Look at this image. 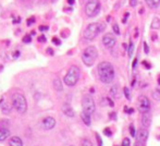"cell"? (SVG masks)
Masks as SVG:
<instances>
[{"label":"cell","instance_id":"24","mask_svg":"<svg viewBox=\"0 0 160 146\" xmlns=\"http://www.w3.org/2000/svg\"><path fill=\"white\" fill-rule=\"evenodd\" d=\"M82 146H93V143L90 142L88 139H83L82 140Z\"/></svg>","mask_w":160,"mask_h":146},{"label":"cell","instance_id":"26","mask_svg":"<svg viewBox=\"0 0 160 146\" xmlns=\"http://www.w3.org/2000/svg\"><path fill=\"white\" fill-rule=\"evenodd\" d=\"M123 91H124L125 97H126V98H128V100L131 99V93H130V89H128V87H124V89H123Z\"/></svg>","mask_w":160,"mask_h":146},{"label":"cell","instance_id":"38","mask_svg":"<svg viewBox=\"0 0 160 146\" xmlns=\"http://www.w3.org/2000/svg\"><path fill=\"white\" fill-rule=\"evenodd\" d=\"M130 4H131V7H135L137 4V0H130Z\"/></svg>","mask_w":160,"mask_h":146},{"label":"cell","instance_id":"43","mask_svg":"<svg viewBox=\"0 0 160 146\" xmlns=\"http://www.w3.org/2000/svg\"><path fill=\"white\" fill-rule=\"evenodd\" d=\"M136 64H137V59H134V62L132 64V67H133V68H136Z\"/></svg>","mask_w":160,"mask_h":146},{"label":"cell","instance_id":"8","mask_svg":"<svg viewBox=\"0 0 160 146\" xmlns=\"http://www.w3.org/2000/svg\"><path fill=\"white\" fill-rule=\"evenodd\" d=\"M137 107H138V110L141 112H146V111H150V101L149 99L146 96L142 95V96L138 97L137 99Z\"/></svg>","mask_w":160,"mask_h":146},{"label":"cell","instance_id":"13","mask_svg":"<svg viewBox=\"0 0 160 146\" xmlns=\"http://www.w3.org/2000/svg\"><path fill=\"white\" fill-rule=\"evenodd\" d=\"M147 139H148V130L147 129H141L136 135V140L137 141H141V142H147Z\"/></svg>","mask_w":160,"mask_h":146},{"label":"cell","instance_id":"34","mask_svg":"<svg viewBox=\"0 0 160 146\" xmlns=\"http://www.w3.org/2000/svg\"><path fill=\"white\" fill-rule=\"evenodd\" d=\"M97 137V142H98V146H103V141H101V137H100L98 134H96Z\"/></svg>","mask_w":160,"mask_h":146},{"label":"cell","instance_id":"42","mask_svg":"<svg viewBox=\"0 0 160 146\" xmlns=\"http://www.w3.org/2000/svg\"><path fill=\"white\" fill-rule=\"evenodd\" d=\"M142 63L144 64V65H145L146 69H150V64H148V63H147V62H146V61H143Z\"/></svg>","mask_w":160,"mask_h":146},{"label":"cell","instance_id":"9","mask_svg":"<svg viewBox=\"0 0 160 146\" xmlns=\"http://www.w3.org/2000/svg\"><path fill=\"white\" fill-rule=\"evenodd\" d=\"M117 43V39L114 37L113 34H110V33H107L105 34L103 37V44L107 48H113L114 45Z\"/></svg>","mask_w":160,"mask_h":146},{"label":"cell","instance_id":"19","mask_svg":"<svg viewBox=\"0 0 160 146\" xmlns=\"http://www.w3.org/2000/svg\"><path fill=\"white\" fill-rule=\"evenodd\" d=\"M147 6L153 9H156L160 6V0H145Z\"/></svg>","mask_w":160,"mask_h":146},{"label":"cell","instance_id":"25","mask_svg":"<svg viewBox=\"0 0 160 146\" xmlns=\"http://www.w3.org/2000/svg\"><path fill=\"white\" fill-rule=\"evenodd\" d=\"M112 29H113V32L116 33L117 35L120 34V29H119V25H118L117 23H114V24L112 25Z\"/></svg>","mask_w":160,"mask_h":146},{"label":"cell","instance_id":"21","mask_svg":"<svg viewBox=\"0 0 160 146\" xmlns=\"http://www.w3.org/2000/svg\"><path fill=\"white\" fill-rule=\"evenodd\" d=\"M150 27L153 29H158L160 27V20L157 17L153 19V22H151V25H150Z\"/></svg>","mask_w":160,"mask_h":146},{"label":"cell","instance_id":"47","mask_svg":"<svg viewBox=\"0 0 160 146\" xmlns=\"http://www.w3.org/2000/svg\"><path fill=\"white\" fill-rule=\"evenodd\" d=\"M158 83H159V85H160V78H158Z\"/></svg>","mask_w":160,"mask_h":146},{"label":"cell","instance_id":"31","mask_svg":"<svg viewBox=\"0 0 160 146\" xmlns=\"http://www.w3.org/2000/svg\"><path fill=\"white\" fill-rule=\"evenodd\" d=\"M124 110L128 114H133V112H134V109H133V108H128L126 106H124Z\"/></svg>","mask_w":160,"mask_h":146},{"label":"cell","instance_id":"45","mask_svg":"<svg viewBox=\"0 0 160 146\" xmlns=\"http://www.w3.org/2000/svg\"><path fill=\"white\" fill-rule=\"evenodd\" d=\"M74 1H75V0H68L69 4H74Z\"/></svg>","mask_w":160,"mask_h":146},{"label":"cell","instance_id":"39","mask_svg":"<svg viewBox=\"0 0 160 146\" xmlns=\"http://www.w3.org/2000/svg\"><path fill=\"white\" fill-rule=\"evenodd\" d=\"M128 15H130V13H128V12H126V13H125V17L123 18V20H122V22H123V24H124V23H126V20H128Z\"/></svg>","mask_w":160,"mask_h":146},{"label":"cell","instance_id":"3","mask_svg":"<svg viewBox=\"0 0 160 146\" xmlns=\"http://www.w3.org/2000/svg\"><path fill=\"white\" fill-rule=\"evenodd\" d=\"M12 106L19 114H25L27 110V101L23 94L15 93L12 96Z\"/></svg>","mask_w":160,"mask_h":146},{"label":"cell","instance_id":"36","mask_svg":"<svg viewBox=\"0 0 160 146\" xmlns=\"http://www.w3.org/2000/svg\"><path fill=\"white\" fill-rule=\"evenodd\" d=\"M34 22H35V19H34V18H29V20H27V25H29V26H31V25H32Z\"/></svg>","mask_w":160,"mask_h":146},{"label":"cell","instance_id":"35","mask_svg":"<svg viewBox=\"0 0 160 146\" xmlns=\"http://www.w3.org/2000/svg\"><path fill=\"white\" fill-rule=\"evenodd\" d=\"M38 42H40V43H45L46 42V37H45V35H42L38 37Z\"/></svg>","mask_w":160,"mask_h":146},{"label":"cell","instance_id":"41","mask_svg":"<svg viewBox=\"0 0 160 146\" xmlns=\"http://www.w3.org/2000/svg\"><path fill=\"white\" fill-rule=\"evenodd\" d=\"M107 101H108V103H109V106H111V107H113V106H114L113 101H112V100H111L110 98H109V97H108V98H107Z\"/></svg>","mask_w":160,"mask_h":146},{"label":"cell","instance_id":"18","mask_svg":"<svg viewBox=\"0 0 160 146\" xmlns=\"http://www.w3.org/2000/svg\"><path fill=\"white\" fill-rule=\"evenodd\" d=\"M53 87L57 91V92H61L62 89H63V86H62V82H61L60 78H55V81H53Z\"/></svg>","mask_w":160,"mask_h":146},{"label":"cell","instance_id":"11","mask_svg":"<svg viewBox=\"0 0 160 146\" xmlns=\"http://www.w3.org/2000/svg\"><path fill=\"white\" fill-rule=\"evenodd\" d=\"M42 125H43V128L45 130H51L56 125V120L52 117H46L42 122Z\"/></svg>","mask_w":160,"mask_h":146},{"label":"cell","instance_id":"28","mask_svg":"<svg viewBox=\"0 0 160 146\" xmlns=\"http://www.w3.org/2000/svg\"><path fill=\"white\" fill-rule=\"evenodd\" d=\"M121 146H131V142H130V140L128 137H125L123 140V142H122V145Z\"/></svg>","mask_w":160,"mask_h":146},{"label":"cell","instance_id":"20","mask_svg":"<svg viewBox=\"0 0 160 146\" xmlns=\"http://www.w3.org/2000/svg\"><path fill=\"white\" fill-rule=\"evenodd\" d=\"M120 93H119V87H118L117 85H114L111 87L110 89V95L111 97H113V98H119L120 97V95H119Z\"/></svg>","mask_w":160,"mask_h":146},{"label":"cell","instance_id":"2","mask_svg":"<svg viewBox=\"0 0 160 146\" xmlns=\"http://www.w3.org/2000/svg\"><path fill=\"white\" fill-rule=\"evenodd\" d=\"M106 25L103 23H90L84 31V38L87 40H93L97 37V35L105 29Z\"/></svg>","mask_w":160,"mask_h":146},{"label":"cell","instance_id":"7","mask_svg":"<svg viewBox=\"0 0 160 146\" xmlns=\"http://www.w3.org/2000/svg\"><path fill=\"white\" fill-rule=\"evenodd\" d=\"M82 107H83V110L89 114L95 112V110H96V105H95V101H94V99H93V97L90 96V95H85V96L83 97Z\"/></svg>","mask_w":160,"mask_h":146},{"label":"cell","instance_id":"27","mask_svg":"<svg viewBox=\"0 0 160 146\" xmlns=\"http://www.w3.org/2000/svg\"><path fill=\"white\" fill-rule=\"evenodd\" d=\"M23 42L26 44H29L32 42V37H31V35H25L24 37H23Z\"/></svg>","mask_w":160,"mask_h":146},{"label":"cell","instance_id":"15","mask_svg":"<svg viewBox=\"0 0 160 146\" xmlns=\"http://www.w3.org/2000/svg\"><path fill=\"white\" fill-rule=\"evenodd\" d=\"M62 111L68 117H74V110H73V108L69 104H64L63 106H62Z\"/></svg>","mask_w":160,"mask_h":146},{"label":"cell","instance_id":"17","mask_svg":"<svg viewBox=\"0 0 160 146\" xmlns=\"http://www.w3.org/2000/svg\"><path fill=\"white\" fill-rule=\"evenodd\" d=\"M81 118H82L83 122H84L86 125H90V123H92V121H90V114L83 110L82 112H81Z\"/></svg>","mask_w":160,"mask_h":146},{"label":"cell","instance_id":"46","mask_svg":"<svg viewBox=\"0 0 160 146\" xmlns=\"http://www.w3.org/2000/svg\"><path fill=\"white\" fill-rule=\"evenodd\" d=\"M58 0H51V2H57Z\"/></svg>","mask_w":160,"mask_h":146},{"label":"cell","instance_id":"5","mask_svg":"<svg viewBox=\"0 0 160 146\" xmlns=\"http://www.w3.org/2000/svg\"><path fill=\"white\" fill-rule=\"evenodd\" d=\"M80 75H81V71L80 68L76 65H72L71 68L69 69L68 73L65 74L63 81L65 83V85L68 86H74L80 80Z\"/></svg>","mask_w":160,"mask_h":146},{"label":"cell","instance_id":"14","mask_svg":"<svg viewBox=\"0 0 160 146\" xmlns=\"http://www.w3.org/2000/svg\"><path fill=\"white\" fill-rule=\"evenodd\" d=\"M10 136V130L6 127H0V142H4Z\"/></svg>","mask_w":160,"mask_h":146},{"label":"cell","instance_id":"1","mask_svg":"<svg viewBox=\"0 0 160 146\" xmlns=\"http://www.w3.org/2000/svg\"><path fill=\"white\" fill-rule=\"evenodd\" d=\"M97 72H98V76H99L100 81L105 84H109L113 81L114 78V69L113 65L108 62V61H103L98 64L97 68Z\"/></svg>","mask_w":160,"mask_h":146},{"label":"cell","instance_id":"37","mask_svg":"<svg viewBox=\"0 0 160 146\" xmlns=\"http://www.w3.org/2000/svg\"><path fill=\"white\" fill-rule=\"evenodd\" d=\"M52 42H53V44H55V45H60V40H59V39L57 38V37H53L52 38Z\"/></svg>","mask_w":160,"mask_h":146},{"label":"cell","instance_id":"33","mask_svg":"<svg viewBox=\"0 0 160 146\" xmlns=\"http://www.w3.org/2000/svg\"><path fill=\"white\" fill-rule=\"evenodd\" d=\"M134 146H146V143L145 142H141V141H137L136 140L135 144H134Z\"/></svg>","mask_w":160,"mask_h":146},{"label":"cell","instance_id":"4","mask_svg":"<svg viewBox=\"0 0 160 146\" xmlns=\"http://www.w3.org/2000/svg\"><path fill=\"white\" fill-rule=\"evenodd\" d=\"M97 57H98V51L95 46H89L85 48V50L82 54V61L83 63L87 67H92L95 63Z\"/></svg>","mask_w":160,"mask_h":146},{"label":"cell","instance_id":"40","mask_svg":"<svg viewBox=\"0 0 160 146\" xmlns=\"http://www.w3.org/2000/svg\"><path fill=\"white\" fill-rule=\"evenodd\" d=\"M47 29H48V26H39V31L40 32H45Z\"/></svg>","mask_w":160,"mask_h":146},{"label":"cell","instance_id":"29","mask_svg":"<svg viewBox=\"0 0 160 146\" xmlns=\"http://www.w3.org/2000/svg\"><path fill=\"white\" fill-rule=\"evenodd\" d=\"M130 133H131V135L133 136V137L135 136V127L133 124L130 125Z\"/></svg>","mask_w":160,"mask_h":146},{"label":"cell","instance_id":"6","mask_svg":"<svg viewBox=\"0 0 160 146\" xmlns=\"http://www.w3.org/2000/svg\"><path fill=\"white\" fill-rule=\"evenodd\" d=\"M100 12L99 0H88L85 4V13L89 18L96 17Z\"/></svg>","mask_w":160,"mask_h":146},{"label":"cell","instance_id":"44","mask_svg":"<svg viewBox=\"0 0 160 146\" xmlns=\"http://www.w3.org/2000/svg\"><path fill=\"white\" fill-rule=\"evenodd\" d=\"M48 54H50V55H53V51H52V49H51V48H48Z\"/></svg>","mask_w":160,"mask_h":146},{"label":"cell","instance_id":"23","mask_svg":"<svg viewBox=\"0 0 160 146\" xmlns=\"http://www.w3.org/2000/svg\"><path fill=\"white\" fill-rule=\"evenodd\" d=\"M153 97L155 100H160V88L155 89L153 92Z\"/></svg>","mask_w":160,"mask_h":146},{"label":"cell","instance_id":"12","mask_svg":"<svg viewBox=\"0 0 160 146\" xmlns=\"http://www.w3.org/2000/svg\"><path fill=\"white\" fill-rule=\"evenodd\" d=\"M0 109L2 110L4 114H9L11 111V106L9 105L6 98L4 97H1V99H0Z\"/></svg>","mask_w":160,"mask_h":146},{"label":"cell","instance_id":"16","mask_svg":"<svg viewBox=\"0 0 160 146\" xmlns=\"http://www.w3.org/2000/svg\"><path fill=\"white\" fill-rule=\"evenodd\" d=\"M9 146H23V142L19 136H13L9 140Z\"/></svg>","mask_w":160,"mask_h":146},{"label":"cell","instance_id":"32","mask_svg":"<svg viewBox=\"0 0 160 146\" xmlns=\"http://www.w3.org/2000/svg\"><path fill=\"white\" fill-rule=\"evenodd\" d=\"M144 51H145V54H149V48H148V45L146 42H144Z\"/></svg>","mask_w":160,"mask_h":146},{"label":"cell","instance_id":"30","mask_svg":"<svg viewBox=\"0 0 160 146\" xmlns=\"http://www.w3.org/2000/svg\"><path fill=\"white\" fill-rule=\"evenodd\" d=\"M103 133H105V135H107V136H111V135H112V132H111V130L109 128L105 129V130H103Z\"/></svg>","mask_w":160,"mask_h":146},{"label":"cell","instance_id":"22","mask_svg":"<svg viewBox=\"0 0 160 146\" xmlns=\"http://www.w3.org/2000/svg\"><path fill=\"white\" fill-rule=\"evenodd\" d=\"M128 57L132 58L133 57V53H134V44L133 42L131 40V43H130V46L128 48Z\"/></svg>","mask_w":160,"mask_h":146},{"label":"cell","instance_id":"10","mask_svg":"<svg viewBox=\"0 0 160 146\" xmlns=\"http://www.w3.org/2000/svg\"><path fill=\"white\" fill-rule=\"evenodd\" d=\"M151 112L150 111H146V112H143L142 114V124L145 129L149 128L150 124H151Z\"/></svg>","mask_w":160,"mask_h":146}]
</instances>
